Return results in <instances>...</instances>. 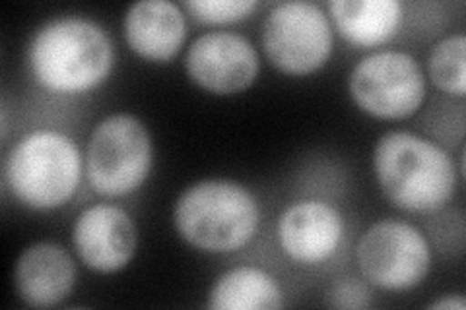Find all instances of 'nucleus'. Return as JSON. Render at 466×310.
I'll list each match as a JSON object with an SVG mask.
<instances>
[{
    "label": "nucleus",
    "instance_id": "ddd939ff",
    "mask_svg": "<svg viewBox=\"0 0 466 310\" xmlns=\"http://www.w3.org/2000/svg\"><path fill=\"white\" fill-rule=\"evenodd\" d=\"M185 35L187 22L181 8L166 0H142L125 16L128 47L150 61H169L179 53Z\"/></svg>",
    "mask_w": 466,
    "mask_h": 310
},
{
    "label": "nucleus",
    "instance_id": "6e6552de",
    "mask_svg": "<svg viewBox=\"0 0 466 310\" xmlns=\"http://www.w3.org/2000/svg\"><path fill=\"white\" fill-rule=\"evenodd\" d=\"M356 105L381 119H404L420 109L426 82L416 58L400 51L373 53L350 74Z\"/></svg>",
    "mask_w": 466,
    "mask_h": 310
},
{
    "label": "nucleus",
    "instance_id": "f3484780",
    "mask_svg": "<svg viewBox=\"0 0 466 310\" xmlns=\"http://www.w3.org/2000/svg\"><path fill=\"white\" fill-rule=\"evenodd\" d=\"M185 6L197 20L226 24L249 16L257 8V3L255 0H191V3H185Z\"/></svg>",
    "mask_w": 466,
    "mask_h": 310
},
{
    "label": "nucleus",
    "instance_id": "f03ea898",
    "mask_svg": "<svg viewBox=\"0 0 466 310\" xmlns=\"http://www.w3.org/2000/svg\"><path fill=\"white\" fill-rule=\"evenodd\" d=\"M373 164L385 196L408 212L443 208L457 186L449 155L440 145L410 132H387L375 145Z\"/></svg>",
    "mask_w": 466,
    "mask_h": 310
},
{
    "label": "nucleus",
    "instance_id": "20e7f679",
    "mask_svg": "<svg viewBox=\"0 0 466 310\" xmlns=\"http://www.w3.org/2000/svg\"><path fill=\"white\" fill-rule=\"evenodd\" d=\"M82 157L68 136L55 130H35L12 147L5 179L12 195L35 210L58 208L80 185Z\"/></svg>",
    "mask_w": 466,
    "mask_h": 310
},
{
    "label": "nucleus",
    "instance_id": "f8f14e48",
    "mask_svg": "<svg viewBox=\"0 0 466 310\" xmlns=\"http://www.w3.org/2000/svg\"><path fill=\"white\" fill-rule=\"evenodd\" d=\"M76 282L75 262L66 250L53 243L25 248L14 270V285L20 299L35 308L63 303Z\"/></svg>",
    "mask_w": 466,
    "mask_h": 310
},
{
    "label": "nucleus",
    "instance_id": "9b49d317",
    "mask_svg": "<svg viewBox=\"0 0 466 310\" xmlns=\"http://www.w3.org/2000/svg\"><path fill=\"white\" fill-rule=\"evenodd\" d=\"M344 221L327 202H298L279 219V243L284 253L299 264L329 260L340 245Z\"/></svg>",
    "mask_w": 466,
    "mask_h": 310
},
{
    "label": "nucleus",
    "instance_id": "0eeeda50",
    "mask_svg": "<svg viewBox=\"0 0 466 310\" xmlns=\"http://www.w3.org/2000/svg\"><path fill=\"white\" fill-rule=\"evenodd\" d=\"M260 39L268 61L294 76L319 70L332 51V32L325 12L299 0L274 6L262 24Z\"/></svg>",
    "mask_w": 466,
    "mask_h": 310
},
{
    "label": "nucleus",
    "instance_id": "4468645a",
    "mask_svg": "<svg viewBox=\"0 0 466 310\" xmlns=\"http://www.w3.org/2000/svg\"><path fill=\"white\" fill-rule=\"evenodd\" d=\"M329 8L340 34L358 47H375L392 37L402 12L397 0H334Z\"/></svg>",
    "mask_w": 466,
    "mask_h": 310
},
{
    "label": "nucleus",
    "instance_id": "1a4fd4ad",
    "mask_svg": "<svg viewBox=\"0 0 466 310\" xmlns=\"http://www.w3.org/2000/svg\"><path fill=\"white\" fill-rule=\"evenodd\" d=\"M258 55L249 39L231 32H210L193 41L185 56L188 78L202 90L229 95L249 87L258 74Z\"/></svg>",
    "mask_w": 466,
    "mask_h": 310
},
{
    "label": "nucleus",
    "instance_id": "423d86ee",
    "mask_svg": "<svg viewBox=\"0 0 466 310\" xmlns=\"http://www.w3.org/2000/svg\"><path fill=\"white\" fill-rule=\"evenodd\" d=\"M361 274L377 287L404 291L424 282L430 272L431 253L424 235L397 219L373 224L356 248Z\"/></svg>",
    "mask_w": 466,
    "mask_h": 310
},
{
    "label": "nucleus",
    "instance_id": "dca6fc26",
    "mask_svg": "<svg viewBox=\"0 0 466 310\" xmlns=\"http://www.w3.org/2000/svg\"><path fill=\"white\" fill-rule=\"evenodd\" d=\"M464 35H449L433 47L430 55V74L440 90L455 95H464Z\"/></svg>",
    "mask_w": 466,
    "mask_h": 310
},
{
    "label": "nucleus",
    "instance_id": "7ed1b4c3",
    "mask_svg": "<svg viewBox=\"0 0 466 310\" xmlns=\"http://www.w3.org/2000/svg\"><path fill=\"white\" fill-rule=\"evenodd\" d=\"M181 237L204 253H231L253 239L258 204L245 186L208 179L188 186L173 210Z\"/></svg>",
    "mask_w": 466,
    "mask_h": 310
},
{
    "label": "nucleus",
    "instance_id": "9d476101",
    "mask_svg": "<svg viewBox=\"0 0 466 310\" xmlns=\"http://www.w3.org/2000/svg\"><path fill=\"white\" fill-rule=\"evenodd\" d=\"M80 260L96 272L125 268L137 250V227L130 215L109 204L92 205L80 214L72 229Z\"/></svg>",
    "mask_w": 466,
    "mask_h": 310
},
{
    "label": "nucleus",
    "instance_id": "39448f33",
    "mask_svg": "<svg viewBox=\"0 0 466 310\" xmlns=\"http://www.w3.org/2000/svg\"><path fill=\"white\" fill-rule=\"evenodd\" d=\"M152 167V140L133 115H113L101 121L87 142L86 173L92 188L104 196L137 190Z\"/></svg>",
    "mask_w": 466,
    "mask_h": 310
},
{
    "label": "nucleus",
    "instance_id": "6ab92c4d",
    "mask_svg": "<svg viewBox=\"0 0 466 310\" xmlns=\"http://www.w3.org/2000/svg\"><path fill=\"white\" fill-rule=\"evenodd\" d=\"M430 308H445V310H464L466 303L461 297H443L440 301H433Z\"/></svg>",
    "mask_w": 466,
    "mask_h": 310
},
{
    "label": "nucleus",
    "instance_id": "f257e3e1",
    "mask_svg": "<svg viewBox=\"0 0 466 310\" xmlns=\"http://www.w3.org/2000/svg\"><path fill=\"white\" fill-rule=\"evenodd\" d=\"M27 58L46 90L82 94L107 78L113 45L104 29L90 20L56 18L34 35Z\"/></svg>",
    "mask_w": 466,
    "mask_h": 310
},
{
    "label": "nucleus",
    "instance_id": "2eb2a0df",
    "mask_svg": "<svg viewBox=\"0 0 466 310\" xmlns=\"http://www.w3.org/2000/svg\"><path fill=\"white\" fill-rule=\"evenodd\" d=\"M208 306L214 310H274L284 306V297L267 272L241 265L216 279Z\"/></svg>",
    "mask_w": 466,
    "mask_h": 310
},
{
    "label": "nucleus",
    "instance_id": "a211bd4d",
    "mask_svg": "<svg viewBox=\"0 0 466 310\" xmlns=\"http://www.w3.org/2000/svg\"><path fill=\"white\" fill-rule=\"evenodd\" d=\"M329 305L337 308H366L370 306V291L363 284L342 282L330 289Z\"/></svg>",
    "mask_w": 466,
    "mask_h": 310
}]
</instances>
